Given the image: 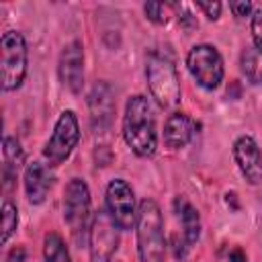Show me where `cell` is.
<instances>
[{"label": "cell", "mask_w": 262, "mask_h": 262, "mask_svg": "<svg viewBox=\"0 0 262 262\" xmlns=\"http://www.w3.org/2000/svg\"><path fill=\"white\" fill-rule=\"evenodd\" d=\"M239 68L252 84H262V49L256 45L244 47L239 55Z\"/></svg>", "instance_id": "2e32d148"}, {"label": "cell", "mask_w": 262, "mask_h": 262, "mask_svg": "<svg viewBox=\"0 0 262 262\" xmlns=\"http://www.w3.org/2000/svg\"><path fill=\"white\" fill-rule=\"evenodd\" d=\"M106 211L119 229H131L137 221L135 194L127 180L115 178L106 186Z\"/></svg>", "instance_id": "9c48e42d"}, {"label": "cell", "mask_w": 262, "mask_h": 262, "mask_svg": "<svg viewBox=\"0 0 262 262\" xmlns=\"http://www.w3.org/2000/svg\"><path fill=\"white\" fill-rule=\"evenodd\" d=\"M90 217V188L82 178H72L63 190V219L74 237L86 231Z\"/></svg>", "instance_id": "ba28073f"}, {"label": "cell", "mask_w": 262, "mask_h": 262, "mask_svg": "<svg viewBox=\"0 0 262 262\" xmlns=\"http://www.w3.org/2000/svg\"><path fill=\"white\" fill-rule=\"evenodd\" d=\"M123 139L131 147V151L139 158H147L158 147L156 119L151 104L145 96L135 94L125 104L123 115Z\"/></svg>", "instance_id": "6da1fadb"}, {"label": "cell", "mask_w": 262, "mask_h": 262, "mask_svg": "<svg viewBox=\"0 0 262 262\" xmlns=\"http://www.w3.org/2000/svg\"><path fill=\"white\" fill-rule=\"evenodd\" d=\"M90 262H111L119 246V227L106 209H98L88 227Z\"/></svg>", "instance_id": "52a82bcc"}, {"label": "cell", "mask_w": 262, "mask_h": 262, "mask_svg": "<svg viewBox=\"0 0 262 262\" xmlns=\"http://www.w3.org/2000/svg\"><path fill=\"white\" fill-rule=\"evenodd\" d=\"M137 254L141 262H166L164 219L154 199H143L137 207Z\"/></svg>", "instance_id": "7a4b0ae2"}, {"label": "cell", "mask_w": 262, "mask_h": 262, "mask_svg": "<svg viewBox=\"0 0 262 262\" xmlns=\"http://www.w3.org/2000/svg\"><path fill=\"white\" fill-rule=\"evenodd\" d=\"M88 106H90V119H92V125L96 129H104L111 119H113V111H115V104H113V94H111V88L104 84V82H98L90 96H88Z\"/></svg>", "instance_id": "5bb4252c"}, {"label": "cell", "mask_w": 262, "mask_h": 262, "mask_svg": "<svg viewBox=\"0 0 262 262\" xmlns=\"http://www.w3.org/2000/svg\"><path fill=\"white\" fill-rule=\"evenodd\" d=\"M6 262H25V248H20V246H14V248L8 252V256H6Z\"/></svg>", "instance_id": "cb8c5ba5"}, {"label": "cell", "mask_w": 262, "mask_h": 262, "mask_svg": "<svg viewBox=\"0 0 262 262\" xmlns=\"http://www.w3.org/2000/svg\"><path fill=\"white\" fill-rule=\"evenodd\" d=\"M18 225V211L10 201H4L2 205V244L10 239V235L16 231Z\"/></svg>", "instance_id": "d6986e66"}, {"label": "cell", "mask_w": 262, "mask_h": 262, "mask_svg": "<svg viewBox=\"0 0 262 262\" xmlns=\"http://www.w3.org/2000/svg\"><path fill=\"white\" fill-rule=\"evenodd\" d=\"M2 88L16 90L27 76V43L18 31H6L0 39Z\"/></svg>", "instance_id": "277c9868"}, {"label": "cell", "mask_w": 262, "mask_h": 262, "mask_svg": "<svg viewBox=\"0 0 262 262\" xmlns=\"http://www.w3.org/2000/svg\"><path fill=\"white\" fill-rule=\"evenodd\" d=\"M174 213H176V219L180 221L182 225V237H184V244L190 248L199 235H201V219H199V211L192 207L190 201H186L184 196H176L174 199Z\"/></svg>", "instance_id": "9a60e30c"}, {"label": "cell", "mask_w": 262, "mask_h": 262, "mask_svg": "<svg viewBox=\"0 0 262 262\" xmlns=\"http://www.w3.org/2000/svg\"><path fill=\"white\" fill-rule=\"evenodd\" d=\"M192 133H194L192 119L186 113L176 111V113H172L166 119V125H164V143L170 149H180V147L188 145V141L192 139Z\"/></svg>", "instance_id": "4fadbf2b"}, {"label": "cell", "mask_w": 262, "mask_h": 262, "mask_svg": "<svg viewBox=\"0 0 262 262\" xmlns=\"http://www.w3.org/2000/svg\"><path fill=\"white\" fill-rule=\"evenodd\" d=\"M229 262H248V260H246V254L239 248H233L229 252Z\"/></svg>", "instance_id": "d4e9b609"}, {"label": "cell", "mask_w": 262, "mask_h": 262, "mask_svg": "<svg viewBox=\"0 0 262 262\" xmlns=\"http://www.w3.org/2000/svg\"><path fill=\"white\" fill-rule=\"evenodd\" d=\"M53 172L49 164L43 162H31L25 168V190H27V199L33 205H39L45 201L47 192L53 186Z\"/></svg>", "instance_id": "7c38bea8"}, {"label": "cell", "mask_w": 262, "mask_h": 262, "mask_svg": "<svg viewBox=\"0 0 262 262\" xmlns=\"http://www.w3.org/2000/svg\"><path fill=\"white\" fill-rule=\"evenodd\" d=\"M229 8H231L233 16H237V18H246L252 12V4L250 2H229Z\"/></svg>", "instance_id": "603a6c76"}, {"label": "cell", "mask_w": 262, "mask_h": 262, "mask_svg": "<svg viewBox=\"0 0 262 262\" xmlns=\"http://www.w3.org/2000/svg\"><path fill=\"white\" fill-rule=\"evenodd\" d=\"M252 39L258 49H262V10H256L252 16Z\"/></svg>", "instance_id": "44dd1931"}, {"label": "cell", "mask_w": 262, "mask_h": 262, "mask_svg": "<svg viewBox=\"0 0 262 262\" xmlns=\"http://www.w3.org/2000/svg\"><path fill=\"white\" fill-rule=\"evenodd\" d=\"M43 258L45 262H70L68 248L59 233L49 231L43 239Z\"/></svg>", "instance_id": "ac0fdd59"}, {"label": "cell", "mask_w": 262, "mask_h": 262, "mask_svg": "<svg viewBox=\"0 0 262 262\" xmlns=\"http://www.w3.org/2000/svg\"><path fill=\"white\" fill-rule=\"evenodd\" d=\"M59 80L72 92H80L84 86V49L80 41H72L59 55Z\"/></svg>", "instance_id": "30bf717a"}, {"label": "cell", "mask_w": 262, "mask_h": 262, "mask_svg": "<svg viewBox=\"0 0 262 262\" xmlns=\"http://www.w3.org/2000/svg\"><path fill=\"white\" fill-rule=\"evenodd\" d=\"M143 12H145V16H147L151 23H156V25H164L166 18H168L162 2H147V4L143 6Z\"/></svg>", "instance_id": "ffe728a7"}, {"label": "cell", "mask_w": 262, "mask_h": 262, "mask_svg": "<svg viewBox=\"0 0 262 262\" xmlns=\"http://www.w3.org/2000/svg\"><path fill=\"white\" fill-rule=\"evenodd\" d=\"M2 151H4V162H6V182H10V178L16 174L18 166L25 162V154L20 149L18 139L14 137H4L2 141Z\"/></svg>", "instance_id": "e0dca14e"}, {"label": "cell", "mask_w": 262, "mask_h": 262, "mask_svg": "<svg viewBox=\"0 0 262 262\" xmlns=\"http://www.w3.org/2000/svg\"><path fill=\"white\" fill-rule=\"evenodd\" d=\"M233 158L239 172L246 176L250 184H258L262 180V151L254 137L242 135L233 143Z\"/></svg>", "instance_id": "8fae6325"}, {"label": "cell", "mask_w": 262, "mask_h": 262, "mask_svg": "<svg viewBox=\"0 0 262 262\" xmlns=\"http://www.w3.org/2000/svg\"><path fill=\"white\" fill-rule=\"evenodd\" d=\"M186 66L190 76L205 90H215L223 80V57L209 43H199L190 47L186 55Z\"/></svg>", "instance_id": "5b68a950"}, {"label": "cell", "mask_w": 262, "mask_h": 262, "mask_svg": "<svg viewBox=\"0 0 262 262\" xmlns=\"http://www.w3.org/2000/svg\"><path fill=\"white\" fill-rule=\"evenodd\" d=\"M196 8L203 10V14L209 20H217L221 14V4L219 2H196Z\"/></svg>", "instance_id": "7402d4cb"}, {"label": "cell", "mask_w": 262, "mask_h": 262, "mask_svg": "<svg viewBox=\"0 0 262 262\" xmlns=\"http://www.w3.org/2000/svg\"><path fill=\"white\" fill-rule=\"evenodd\" d=\"M145 78L151 96L162 108H172L180 102V78L174 61L166 53H149L145 63Z\"/></svg>", "instance_id": "3957f363"}, {"label": "cell", "mask_w": 262, "mask_h": 262, "mask_svg": "<svg viewBox=\"0 0 262 262\" xmlns=\"http://www.w3.org/2000/svg\"><path fill=\"white\" fill-rule=\"evenodd\" d=\"M78 139H80L78 119H76L74 111H63L59 115V119L55 121V127H53L49 141L43 147V158L47 160V164L51 168L59 166L61 162H66L70 158V154L78 145Z\"/></svg>", "instance_id": "8992f818"}]
</instances>
